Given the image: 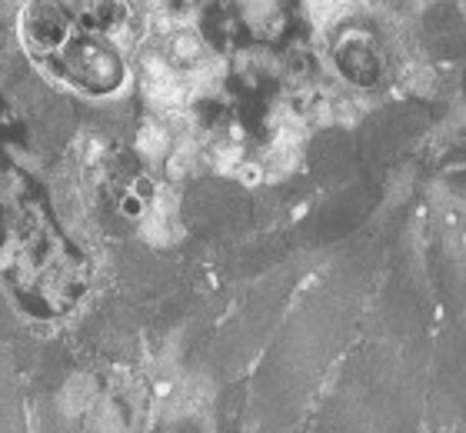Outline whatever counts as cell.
Segmentation results:
<instances>
[{
    "label": "cell",
    "mask_w": 466,
    "mask_h": 433,
    "mask_svg": "<svg viewBox=\"0 0 466 433\" xmlns=\"http://www.w3.org/2000/svg\"><path fill=\"white\" fill-rule=\"evenodd\" d=\"M20 30H24L30 50H37V54L57 50L70 30L67 10L60 7V0H30L20 14Z\"/></svg>",
    "instance_id": "6da1fadb"
},
{
    "label": "cell",
    "mask_w": 466,
    "mask_h": 433,
    "mask_svg": "<svg viewBox=\"0 0 466 433\" xmlns=\"http://www.w3.org/2000/svg\"><path fill=\"white\" fill-rule=\"evenodd\" d=\"M0 433H30L24 420V407L14 390V380L0 374Z\"/></svg>",
    "instance_id": "7a4b0ae2"
},
{
    "label": "cell",
    "mask_w": 466,
    "mask_h": 433,
    "mask_svg": "<svg viewBox=\"0 0 466 433\" xmlns=\"http://www.w3.org/2000/svg\"><path fill=\"white\" fill-rule=\"evenodd\" d=\"M140 147H144L147 154H160V150L167 147V137L160 134L157 127H147V130H144V140H140Z\"/></svg>",
    "instance_id": "3957f363"
}]
</instances>
